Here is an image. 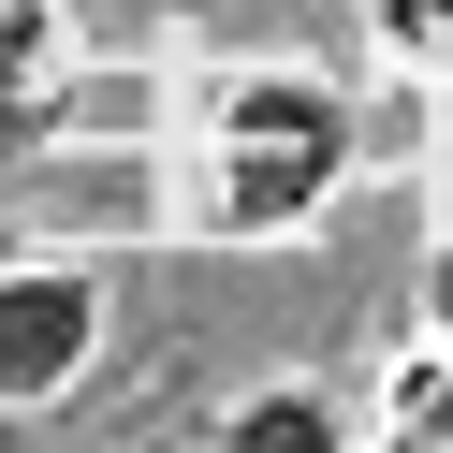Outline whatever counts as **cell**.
I'll list each match as a JSON object with an SVG mask.
<instances>
[{
	"label": "cell",
	"instance_id": "6da1fadb",
	"mask_svg": "<svg viewBox=\"0 0 453 453\" xmlns=\"http://www.w3.org/2000/svg\"><path fill=\"white\" fill-rule=\"evenodd\" d=\"M103 351V278L88 264H0V410H59Z\"/></svg>",
	"mask_w": 453,
	"mask_h": 453
},
{
	"label": "cell",
	"instance_id": "52a82bcc",
	"mask_svg": "<svg viewBox=\"0 0 453 453\" xmlns=\"http://www.w3.org/2000/svg\"><path fill=\"white\" fill-rule=\"evenodd\" d=\"M365 30H380L395 59H424V73H453V0H365Z\"/></svg>",
	"mask_w": 453,
	"mask_h": 453
},
{
	"label": "cell",
	"instance_id": "8992f818",
	"mask_svg": "<svg viewBox=\"0 0 453 453\" xmlns=\"http://www.w3.org/2000/svg\"><path fill=\"white\" fill-rule=\"evenodd\" d=\"M380 439H410V453H453V351L395 365V395H380Z\"/></svg>",
	"mask_w": 453,
	"mask_h": 453
},
{
	"label": "cell",
	"instance_id": "ba28073f",
	"mask_svg": "<svg viewBox=\"0 0 453 453\" xmlns=\"http://www.w3.org/2000/svg\"><path fill=\"white\" fill-rule=\"evenodd\" d=\"M424 322H439V351H453V249L424 264Z\"/></svg>",
	"mask_w": 453,
	"mask_h": 453
},
{
	"label": "cell",
	"instance_id": "5b68a950",
	"mask_svg": "<svg viewBox=\"0 0 453 453\" xmlns=\"http://www.w3.org/2000/svg\"><path fill=\"white\" fill-rule=\"evenodd\" d=\"M219 439L234 453H336L351 410H322V395H249V410H219Z\"/></svg>",
	"mask_w": 453,
	"mask_h": 453
},
{
	"label": "cell",
	"instance_id": "3957f363",
	"mask_svg": "<svg viewBox=\"0 0 453 453\" xmlns=\"http://www.w3.org/2000/svg\"><path fill=\"white\" fill-rule=\"evenodd\" d=\"M59 118H73V15L0 0V147H44Z\"/></svg>",
	"mask_w": 453,
	"mask_h": 453
},
{
	"label": "cell",
	"instance_id": "277c9868",
	"mask_svg": "<svg viewBox=\"0 0 453 453\" xmlns=\"http://www.w3.org/2000/svg\"><path fill=\"white\" fill-rule=\"evenodd\" d=\"M219 132H322V147H351V103L322 73H234L219 88Z\"/></svg>",
	"mask_w": 453,
	"mask_h": 453
},
{
	"label": "cell",
	"instance_id": "7a4b0ae2",
	"mask_svg": "<svg viewBox=\"0 0 453 453\" xmlns=\"http://www.w3.org/2000/svg\"><path fill=\"white\" fill-rule=\"evenodd\" d=\"M336 176H351V147H322V132H219L190 219H205V234H293Z\"/></svg>",
	"mask_w": 453,
	"mask_h": 453
}]
</instances>
